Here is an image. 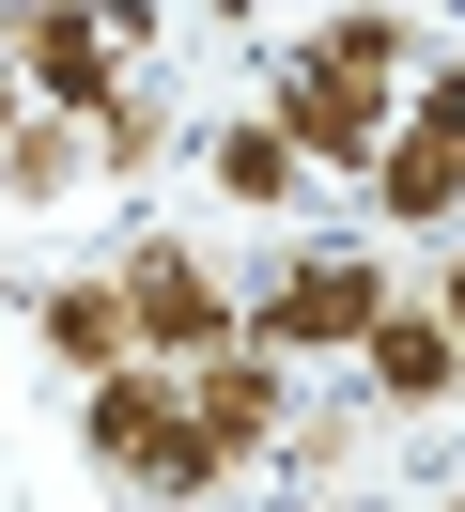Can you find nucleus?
I'll return each instance as SVG.
<instances>
[{
    "mask_svg": "<svg viewBox=\"0 0 465 512\" xmlns=\"http://www.w3.org/2000/svg\"><path fill=\"white\" fill-rule=\"evenodd\" d=\"M78 435H93V466L109 481H140V497H217V450H202V419H186V388L155 373V357H124V373H93L78 388Z\"/></svg>",
    "mask_w": 465,
    "mask_h": 512,
    "instance_id": "1",
    "label": "nucleus"
},
{
    "mask_svg": "<svg viewBox=\"0 0 465 512\" xmlns=\"http://www.w3.org/2000/svg\"><path fill=\"white\" fill-rule=\"evenodd\" d=\"M140 32H155V0H16V16H0V47H16V78L47 109H109Z\"/></svg>",
    "mask_w": 465,
    "mask_h": 512,
    "instance_id": "2",
    "label": "nucleus"
},
{
    "mask_svg": "<svg viewBox=\"0 0 465 512\" xmlns=\"http://www.w3.org/2000/svg\"><path fill=\"white\" fill-rule=\"evenodd\" d=\"M109 295H124V342H140L155 373H186V357H217V342H233V280H217L202 249H171V233L109 249Z\"/></svg>",
    "mask_w": 465,
    "mask_h": 512,
    "instance_id": "3",
    "label": "nucleus"
},
{
    "mask_svg": "<svg viewBox=\"0 0 465 512\" xmlns=\"http://www.w3.org/2000/svg\"><path fill=\"white\" fill-rule=\"evenodd\" d=\"M388 295H403V280H388L372 249H295V264L233 311V342H264V357H326V342H357Z\"/></svg>",
    "mask_w": 465,
    "mask_h": 512,
    "instance_id": "4",
    "label": "nucleus"
},
{
    "mask_svg": "<svg viewBox=\"0 0 465 512\" xmlns=\"http://www.w3.org/2000/svg\"><path fill=\"white\" fill-rule=\"evenodd\" d=\"M186 419H202V450L217 466H248V450L279 435V404H295V357H264V342H217V357H186Z\"/></svg>",
    "mask_w": 465,
    "mask_h": 512,
    "instance_id": "5",
    "label": "nucleus"
},
{
    "mask_svg": "<svg viewBox=\"0 0 465 512\" xmlns=\"http://www.w3.org/2000/svg\"><path fill=\"white\" fill-rule=\"evenodd\" d=\"M279 140H295V171H372V140H388V94L372 78H326V63H279Z\"/></svg>",
    "mask_w": 465,
    "mask_h": 512,
    "instance_id": "6",
    "label": "nucleus"
},
{
    "mask_svg": "<svg viewBox=\"0 0 465 512\" xmlns=\"http://www.w3.org/2000/svg\"><path fill=\"white\" fill-rule=\"evenodd\" d=\"M357 357H372V404H450L465 388V342L419 311V295H388V311L357 326Z\"/></svg>",
    "mask_w": 465,
    "mask_h": 512,
    "instance_id": "7",
    "label": "nucleus"
},
{
    "mask_svg": "<svg viewBox=\"0 0 465 512\" xmlns=\"http://www.w3.org/2000/svg\"><path fill=\"white\" fill-rule=\"evenodd\" d=\"M372 202H388L403 233L465 218V156H450V140H419V125H388V140H372Z\"/></svg>",
    "mask_w": 465,
    "mask_h": 512,
    "instance_id": "8",
    "label": "nucleus"
},
{
    "mask_svg": "<svg viewBox=\"0 0 465 512\" xmlns=\"http://www.w3.org/2000/svg\"><path fill=\"white\" fill-rule=\"evenodd\" d=\"M47 357H62V373H124V357H140V342H124V295H109V264H93V280H62L47 295Z\"/></svg>",
    "mask_w": 465,
    "mask_h": 512,
    "instance_id": "9",
    "label": "nucleus"
},
{
    "mask_svg": "<svg viewBox=\"0 0 465 512\" xmlns=\"http://www.w3.org/2000/svg\"><path fill=\"white\" fill-rule=\"evenodd\" d=\"M202 171H217V202H248V218H279V202H295V140H279V125H217Z\"/></svg>",
    "mask_w": 465,
    "mask_h": 512,
    "instance_id": "10",
    "label": "nucleus"
},
{
    "mask_svg": "<svg viewBox=\"0 0 465 512\" xmlns=\"http://www.w3.org/2000/svg\"><path fill=\"white\" fill-rule=\"evenodd\" d=\"M403 47H419L403 16H357V0H341V16L295 47V63H326V78H372V94H403Z\"/></svg>",
    "mask_w": 465,
    "mask_h": 512,
    "instance_id": "11",
    "label": "nucleus"
},
{
    "mask_svg": "<svg viewBox=\"0 0 465 512\" xmlns=\"http://www.w3.org/2000/svg\"><path fill=\"white\" fill-rule=\"evenodd\" d=\"M78 171H93V140H62V109H47V125H31V109L0 125V187H16V202H62Z\"/></svg>",
    "mask_w": 465,
    "mask_h": 512,
    "instance_id": "12",
    "label": "nucleus"
},
{
    "mask_svg": "<svg viewBox=\"0 0 465 512\" xmlns=\"http://www.w3.org/2000/svg\"><path fill=\"white\" fill-rule=\"evenodd\" d=\"M93 156L140 171V156H155V109H140V94H109V109H93Z\"/></svg>",
    "mask_w": 465,
    "mask_h": 512,
    "instance_id": "13",
    "label": "nucleus"
},
{
    "mask_svg": "<svg viewBox=\"0 0 465 512\" xmlns=\"http://www.w3.org/2000/svg\"><path fill=\"white\" fill-rule=\"evenodd\" d=\"M419 140H450V156H465V78H434V94H419Z\"/></svg>",
    "mask_w": 465,
    "mask_h": 512,
    "instance_id": "14",
    "label": "nucleus"
},
{
    "mask_svg": "<svg viewBox=\"0 0 465 512\" xmlns=\"http://www.w3.org/2000/svg\"><path fill=\"white\" fill-rule=\"evenodd\" d=\"M434 326H450V342H465V264H434Z\"/></svg>",
    "mask_w": 465,
    "mask_h": 512,
    "instance_id": "15",
    "label": "nucleus"
}]
</instances>
